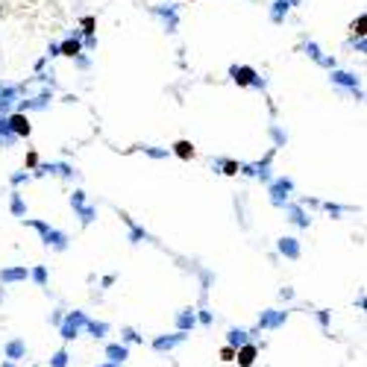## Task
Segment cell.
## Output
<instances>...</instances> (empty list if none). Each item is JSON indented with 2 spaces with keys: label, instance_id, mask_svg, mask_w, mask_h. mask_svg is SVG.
<instances>
[{
  "label": "cell",
  "instance_id": "3",
  "mask_svg": "<svg viewBox=\"0 0 367 367\" xmlns=\"http://www.w3.org/2000/svg\"><path fill=\"white\" fill-rule=\"evenodd\" d=\"M12 130L21 133V135H27V133H30V124H27L24 117H12Z\"/></svg>",
  "mask_w": 367,
  "mask_h": 367
},
{
  "label": "cell",
  "instance_id": "1",
  "mask_svg": "<svg viewBox=\"0 0 367 367\" xmlns=\"http://www.w3.org/2000/svg\"><path fill=\"white\" fill-rule=\"evenodd\" d=\"M173 150H176L179 159H191V156H194V147H191L188 141H176V144H173Z\"/></svg>",
  "mask_w": 367,
  "mask_h": 367
},
{
  "label": "cell",
  "instance_id": "2",
  "mask_svg": "<svg viewBox=\"0 0 367 367\" xmlns=\"http://www.w3.org/2000/svg\"><path fill=\"white\" fill-rule=\"evenodd\" d=\"M253 358H256V347H244V350L238 352V361H241V367H250Z\"/></svg>",
  "mask_w": 367,
  "mask_h": 367
},
{
  "label": "cell",
  "instance_id": "4",
  "mask_svg": "<svg viewBox=\"0 0 367 367\" xmlns=\"http://www.w3.org/2000/svg\"><path fill=\"white\" fill-rule=\"evenodd\" d=\"M232 355H235V352H232V350H229V347H226V350L220 352V358H223V361H232Z\"/></svg>",
  "mask_w": 367,
  "mask_h": 367
}]
</instances>
